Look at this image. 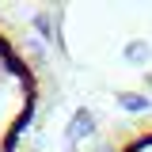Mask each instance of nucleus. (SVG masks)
Listing matches in <instances>:
<instances>
[{
    "instance_id": "1",
    "label": "nucleus",
    "mask_w": 152,
    "mask_h": 152,
    "mask_svg": "<svg viewBox=\"0 0 152 152\" xmlns=\"http://www.w3.org/2000/svg\"><path fill=\"white\" fill-rule=\"evenodd\" d=\"M34 72H31V61L27 50L12 42V34L0 27V152L15 148V137L23 133L27 118L34 110Z\"/></svg>"
},
{
    "instance_id": "2",
    "label": "nucleus",
    "mask_w": 152,
    "mask_h": 152,
    "mask_svg": "<svg viewBox=\"0 0 152 152\" xmlns=\"http://www.w3.org/2000/svg\"><path fill=\"white\" fill-rule=\"evenodd\" d=\"M110 152H152V126L148 129H137L133 137H126L118 148H110Z\"/></svg>"
}]
</instances>
